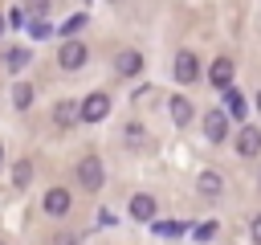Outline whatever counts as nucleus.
Wrapping results in <instances>:
<instances>
[{
    "label": "nucleus",
    "instance_id": "nucleus-2",
    "mask_svg": "<svg viewBox=\"0 0 261 245\" xmlns=\"http://www.w3.org/2000/svg\"><path fill=\"white\" fill-rule=\"evenodd\" d=\"M86 45L82 41H61V49H57V61H61V69H82L86 65Z\"/></svg>",
    "mask_w": 261,
    "mask_h": 245
},
{
    "label": "nucleus",
    "instance_id": "nucleus-13",
    "mask_svg": "<svg viewBox=\"0 0 261 245\" xmlns=\"http://www.w3.org/2000/svg\"><path fill=\"white\" fill-rule=\"evenodd\" d=\"M130 216H135V220H151V216H155V200H151L147 192H139V196L130 200Z\"/></svg>",
    "mask_w": 261,
    "mask_h": 245
},
{
    "label": "nucleus",
    "instance_id": "nucleus-22",
    "mask_svg": "<svg viewBox=\"0 0 261 245\" xmlns=\"http://www.w3.org/2000/svg\"><path fill=\"white\" fill-rule=\"evenodd\" d=\"M57 245H69V241H65V237H61V241H57Z\"/></svg>",
    "mask_w": 261,
    "mask_h": 245
},
{
    "label": "nucleus",
    "instance_id": "nucleus-1",
    "mask_svg": "<svg viewBox=\"0 0 261 245\" xmlns=\"http://www.w3.org/2000/svg\"><path fill=\"white\" fill-rule=\"evenodd\" d=\"M77 180H82L86 192H98L102 180H106V176H102V159H98V155H86V159L77 163Z\"/></svg>",
    "mask_w": 261,
    "mask_h": 245
},
{
    "label": "nucleus",
    "instance_id": "nucleus-7",
    "mask_svg": "<svg viewBox=\"0 0 261 245\" xmlns=\"http://www.w3.org/2000/svg\"><path fill=\"white\" fill-rule=\"evenodd\" d=\"M69 204H73V196H69L65 188H49V192H45V212H49V216H65Z\"/></svg>",
    "mask_w": 261,
    "mask_h": 245
},
{
    "label": "nucleus",
    "instance_id": "nucleus-8",
    "mask_svg": "<svg viewBox=\"0 0 261 245\" xmlns=\"http://www.w3.org/2000/svg\"><path fill=\"white\" fill-rule=\"evenodd\" d=\"M143 69V57L135 53V49H122V53H114V74H122V78H135Z\"/></svg>",
    "mask_w": 261,
    "mask_h": 245
},
{
    "label": "nucleus",
    "instance_id": "nucleus-11",
    "mask_svg": "<svg viewBox=\"0 0 261 245\" xmlns=\"http://www.w3.org/2000/svg\"><path fill=\"white\" fill-rule=\"evenodd\" d=\"M245 110H249V106H245V94H237V90L228 86V90H224V114H228V118H245Z\"/></svg>",
    "mask_w": 261,
    "mask_h": 245
},
{
    "label": "nucleus",
    "instance_id": "nucleus-3",
    "mask_svg": "<svg viewBox=\"0 0 261 245\" xmlns=\"http://www.w3.org/2000/svg\"><path fill=\"white\" fill-rule=\"evenodd\" d=\"M77 110H82V118H86V122H102V118H106V110H110V98H106V94H90V98H82V102H77Z\"/></svg>",
    "mask_w": 261,
    "mask_h": 245
},
{
    "label": "nucleus",
    "instance_id": "nucleus-17",
    "mask_svg": "<svg viewBox=\"0 0 261 245\" xmlns=\"http://www.w3.org/2000/svg\"><path fill=\"white\" fill-rule=\"evenodd\" d=\"M4 61H8V69H20V65H29V49H8V53H4Z\"/></svg>",
    "mask_w": 261,
    "mask_h": 245
},
{
    "label": "nucleus",
    "instance_id": "nucleus-26",
    "mask_svg": "<svg viewBox=\"0 0 261 245\" xmlns=\"http://www.w3.org/2000/svg\"><path fill=\"white\" fill-rule=\"evenodd\" d=\"M0 24H4V20H0Z\"/></svg>",
    "mask_w": 261,
    "mask_h": 245
},
{
    "label": "nucleus",
    "instance_id": "nucleus-14",
    "mask_svg": "<svg viewBox=\"0 0 261 245\" xmlns=\"http://www.w3.org/2000/svg\"><path fill=\"white\" fill-rule=\"evenodd\" d=\"M171 122L175 127H188L192 122V102L188 98H171Z\"/></svg>",
    "mask_w": 261,
    "mask_h": 245
},
{
    "label": "nucleus",
    "instance_id": "nucleus-27",
    "mask_svg": "<svg viewBox=\"0 0 261 245\" xmlns=\"http://www.w3.org/2000/svg\"><path fill=\"white\" fill-rule=\"evenodd\" d=\"M0 245H4V241H0Z\"/></svg>",
    "mask_w": 261,
    "mask_h": 245
},
{
    "label": "nucleus",
    "instance_id": "nucleus-16",
    "mask_svg": "<svg viewBox=\"0 0 261 245\" xmlns=\"http://www.w3.org/2000/svg\"><path fill=\"white\" fill-rule=\"evenodd\" d=\"M29 180H33V163H29V159H16V167H12V184L24 188Z\"/></svg>",
    "mask_w": 261,
    "mask_h": 245
},
{
    "label": "nucleus",
    "instance_id": "nucleus-10",
    "mask_svg": "<svg viewBox=\"0 0 261 245\" xmlns=\"http://www.w3.org/2000/svg\"><path fill=\"white\" fill-rule=\"evenodd\" d=\"M53 122H57L61 131H65V127H73V122H82L77 102H69V98H65V102H57V106H53Z\"/></svg>",
    "mask_w": 261,
    "mask_h": 245
},
{
    "label": "nucleus",
    "instance_id": "nucleus-6",
    "mask_svg": "<svg viewBox=\"0 0 261 245\" xmlns=\"http://www.w3.org/2000/svg\"><path fill=\"white\" fill-rule=\"evenodd\" d=\"M204 135H208L212 143H220V139L228 135V114H224V110H208V114H204Z\"/></svg>",
    "mask_w": 261,
    "mask_h": 245
},
{
    "label": "nucleus",
    "instance_id": "nucleus-24",
    "mask_svg": "<svg viewBox=\"0 0 261 245\" xmlns=\"http://www.w3.org/2000/svg\"><path fill=\"white\" fill-rule=\"evenodd\" d=\"M257 110H261V94H257Z\"/></svg>",
    "mask_w": 261,
    "mask_h": 245
},
{
    "label": "nucleus",
    "instance_id": "nucleus-23",
    "mask_svg": "<svg viewBox=\"0 0 261 245\" xmlns=\"http://www.w3.org/2000/svg\"><path fill=\"white\" fill-rule=\"evenodd\" d=\"M0 163H4V147H0Z\"/></svg>",
    "mask_w": 261,
    "mask_h": 245
},
{
    "label": "nucleus",
    "instance_id": "nucleus-4",
    "mask_svg": "<svg viewBox=\"0 0 261 245\" xmlns=\"http://www.w3.org/2000/svg\"><path fill=\"white\" fill-rule=\"evenodd\" d=\"M175 78H179V82H196V78H200V61H196L192 49H179V53H175Z\"/></svg>",
    "mask_w": 261,
    "mask_h": 245
},
{
    "label": "nucleus",
    "instance_id": "nucleus-12",
    "mask_svg": "<svg viewBox=\"0 0 261 245\" xmlns=\"http://www.w3.org/2000/svg\"><path fill=\"white\" fill-rule=\"evenodd\" d=\"M196 188H200V196H220V188H224V180H220V172H200V180H196Z\"/></svg>",
    "mask_w": 261,
    "mask_h": 245
},
{
    "label": "nucleus",
    "instance_id": "nucleus-18",
    "mask_svg": "<svg viewBox=\"0 0 261 245\" xmlns=\"http://www.w3.org/2000/svg\"><path fill=\"white\" fill-rule=\"evenodd\" d=\"M24 12H33V16L49 12V0H24Z\"/></svg>",
    "mask_w": 261,
    "mask_h": 245
},
{
    "label": "nucleus",
    "instance_id": "nucleus-19",
    "mask_svg": "<svg viewBox=\"0 0 261 245\" xmlns=\"http://www.w3.org/2000/svg\"><path fill=\"white\" fill-rule=\"evenodd\" d=\"M196 237H200V241H212V237H216V220H208V225H200V229H196Z\"/></svg>",
    "mask_w": 261,
    "mask_h": 245
},
{
    "label": "nucleus",
    "instance_id": "nucleus-20",
    "mask_svg": "<svg viewBox=\"0 0 261 245\" xmlns=\"http://www.w3.org/2000/svg\"><path fill=\"white\" fill-rule=\"evenodd\" d=\"M179 229H184V225H171V220H163V225H159V237H175Z\"/></svg>",
    "mask_w": 261,
    "mask_h": 245
},
{
    "label": "nucleus",
    "instance_id": "nucleus-15",
    "mask_svg": "<svg viewBox=\"0 0 261 245\" xmlns=\"http://www.w3.org/2000/svg\"><path fill=\"white\" fill-rule=\"evenodd\" d=\"M29 102H33V86H29V82H16V86H12V106L24 110Z\"/></svg>",
    "mask_w": 261,
    "mask_h": 245
},
{
    "label": "nucleus",
    "instance_id": "nucleus-5",
    "mask_svg": "<svg viewBox=\"0 0 261 245\" xmlns=\"http://www.w3.org/2000/svg\"><path fill=\"white\" fill-rule=\"evenodd\" d=\"M237 155H245V159L261 155V131H257V127H241V135H237Z\"/></svg>",
    "mask_w": 261,
    "mask_h": 245
},
{
    "label": "nucleus",
    "instance_id": "nucleus-9",
    "mask_svg": "<svg viewBox=\"0 0 261 245\" xmlns=\"http://www.w3.org/2000/svg\"><path fill=\"white\" fill-rule=\"evenodd\" d=\"M208 78H212L216 90H228V86H232V61H228V57H216L212 69H208Z\"/></svg>",
    "mask_w": 261,
    "mask_h": 245
},
{
    "label": "nucleus",
    "instance_id": "nucleus-21",
    "mask_svg": "<svg viewBox=\"0 0 261 245\" xmlns=\"http://www.w3.org/2000/svg\"><path fill=\"white\" fill-rule=\"evenodd\" d=\"M253 241H257V245H261V212H257V216H253Z\"/></svg>",
    "mask_w": 261,
    "mask_h": 245
},
{
    "label": "nucleus",
    "instance_id": "nucleus-25",
    "mask_svg": "<svg viewBox=\"0 0 261 245\" xmlns=\"http://www.w3.org/2000/svg\"><path fill=\"white\" fill-rule=\"evenodd\" d=\"M257 184H261V176H257Z\"/></svg>",
    "mask_w": 261,
    "mask_h": 245
}]
</instances>
